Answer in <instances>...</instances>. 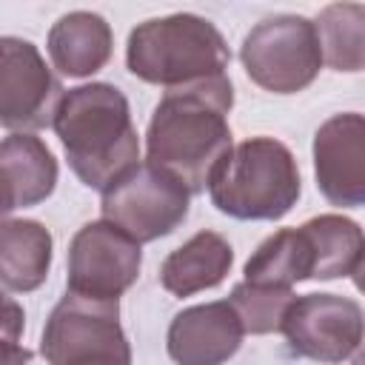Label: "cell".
Wrapping results in <instances>:
<instances>
[{
    "label": "cell",
    "mask_w": 365,
    "mask_h": 365,
    "mask_svg": "<svg viewBox=\"0 0 365 365\" xmlns=\"http://www.w3.org/2000/svg\"><path fill=\"white\" fill-rule=\"evenodd\" d=\"M231 106L234 88L228 74L168 88L148 120V163L174 174L191 194L205 191L234 148L228 125Z\"/></svg>",
    "instance_id": "cell-1"
},
{
    "label": "cell",
    "mask_w": 365,
    "mask_h": 365,
    "mask_svg": "<svg viewBox=\"0 0 365 365\" xmlns=\"http://www.w3.org/2000/svg\"><path fill=\"white\" fill-rule=\"evenodd\" d=\"M54 131L71 171L88 188L106 191L140 160V137L128 100L111 83L68 88L57 108Z\"/></svg>",
    "instance_id": "cell-2"
},
{
    "label": "cell",
    "mask_w": 365,
    "mask_h": 365,
    "mask_svg": "<svg viewBox=\"0 0 365 365\" xmlns=\"http://www.w3.org/2000/svg\"><path fill=\"white\" fill-rule=\"evenodd\" d=\"M228 46L220 29L200 14H168L140 23L128 34L125 66L151 86L180 88L225 74Z\"/></svg>",
    "instance_id": "cell-3"
},
{
    "label": "cell",
    "mask_w": 365,
    "mask_h": 365,
    "mask_svg": "<svg viewBox=\"0 0 365 365\" xmlns=\"http://www.w3.org/2000/svg\"><path fill=\"white\" fill-rule=\"evenodd\" d=\"M217 211L234 220H282L302 194L291 148L274 137H251L231 148L208 182Z\"/></svg>",
    "instance_id": "cell-4"
},
{
    "label": "cell",
    "mask_w": 365,
    "mask_h": 365,
    "mask_svg": "<svg viewBox=\"0 0 365 365\" xmlns=\"http://www.w3.org/2000/svg\"><path fill=\"white\" fill-rule=\"evenodd\" d=\"M240 60L259 88L297 94L317 80L325 57L317 23L302 14H274L245 34Z\"/></svg>",
    "instance_id": "cell-5"
},
{
    "label": "cell",
    "mask_w": 365,
    "mask_h": 365,
    "mask_svg": "<svg viewBox=\"0 0 365 365\" xmlns=\"http://www.w3.org/2000/svg\"><path fill=\"white\" fill-rule=\"evenodd\" d=\"M191 191L154 163H137L114 180L100 200L103 220L123 228L137 242L168 237L188 217Z\"/></svg>",
    "instance_id": "cell-6"
},
{
    "label": "cell",
    "mask_w": 365,
    "mask_h": 365,
    "mask_svg": "<svg viewBox=\"0 0 365 365\" xmlns=\"http://www.w3.org/2000/svg\"><path fill=\"white\" fill-rule=\"evenodd\" d=\"M40 354L48 365H83L103 359L131 362V348L120 325V305L66 291L43 325Z\"/></svg>",
    "instance_id": "cell-7"
},
{
    "label": "cell",
    "mask_w": 365,
    "mask_h": 365,
    "mask_svg": "<svg viewBox=\"0 0 365 365\" xmlns=\"http://www.w3.org/2000/svg\"><path fill=\"white\" fill-rule=\"evenodd\" d=\"M143 251L123 228L108 220L86 222L68 245L66 288L88 299L117 302L140 277Z\"/></svg>",
    "instance_id": "cell-8"
},
{
    "label": "cell",
    "mask_w": 365,
    "mask_h": 365,
    "mask_svg": "<svg viewBox=\"0 0 365 365\" xmlns=\"http://www.w3.org/2000/svg\"><path fill=\"white\" fill-rule=\"evenodd\" d=\"M63 86L40 57L37 46L20 37L0 40V123L11 134L54 125Z\"/></svg>",
    "instance_id": "cell-9"
},
{
    "label": "cell",
    "mask_w": 365,
    "mask_h": 365,
    "mask_svg": "<svg viewBox=\"0 0 365 365\" xmlns=\"http://www.w3.org/2000/svg\"><path fill=\"white\" fill-rule=\"evenodd\" d=\"M282 334L297 356L314 362H342L365 339V314L359 302L348 297L305 294L288 308Z\"/></svg>",
    "instance_id": "cell-10"
},
{
    "label": "cell",
    "mask_w": 365,
    "mask_h": 365,
    "mask_svg": "<svg viewBox=\"0 0 365 365\" xmlns=\"http://www.w3.org/2000/svg\"><path fill=\"white\" fill-rule=\"evenodd\" d=\"M314 174L319 194L331 205H365V114L342 111L317 128Z\"/></svg>",
    "instance_id": "cell-11"
},
{
    "label": "cell",
    "mask_w": 365,
    "mask_h": 365,
    "mask_svg": "<svg viewBox=\"0 0 365 365\" xmlns=\"http://www.w3.org/2000/svg\"><path fill=\"white\" fill-rule=\"evenodd\" d=\"M242 319L228 299L182 308L165 336L168 356L177 365H222L242 345Z\"/></svg>",
    "instance_id": "cell-12"
},
{
    "label": "cell",
    "mask_w": 365,
    "mask_h": 365,
    "mask_svg": "<svg viewBox=\"0 0 365 365\" xmlns=\"http://www.w3.org/2000/svg\"><path fill=\"white\" fill-rule=\"evenodd\" d=\"M3 211L29 208L51 197L57 185V160L34 134H9L0 145Z\"/></svg>",
    "instance_id": "cell-13"
},
{
    "label": "cell",
    "mask_w": 365,
    "mask_h": 365,
    "mask_svg": "<svg viewBox=\"0 0 365 365\" xmlns=\"http://www.w3.org/2000/svg\"><path fill=\"white\" fill-rule=\"evenodd\" d=\"M48 57L66 77H91L111 60V26L94 11H68L48 31Z\"/></svg>",
    "instance_id": "cell-14"
},
{
    "label": "cell",
    "mask_w": 365,
    "mask_h": 365,
    "mask_svg": "<svg viewBox=\"0 0 365 365\" xmlns=\"http://www.w3.org/2000/svg\"><path fill=\"white\" fill-rule=\"evenodd\" d=\"M234 262L231 242L217 231H197L180 248H174L160 265V285L174 297H191L197 291L220 285Z\"/></svg>",
    "instance_id": "cell-15"
},
{
    "label": "cell",
    "mask_w": 365,
    "mask_h": 365,
    "mask_svg": "<svg viewBox=\"0 0 365 365\" xmlns=\"http://www.w3.org/2000/svg\"><path fill=\"white\" fill-rule=\"evenodd\" d=\"M51 268V234L37 220H6L0 228V277L6 291H34Z\"/></svg>",
    "instance_id": "cell-16"
},
{
    "label": "cell",
    "mask_w": 365,
    "mask_h": 365,
    "mask_svg": "<svg viewBox=\"0 0 365 365\" xmlns=\"http://www.w3.org/2000/svg\"><path fill=\"white\" fill-rule=\"evenodd\" d=\"M317 251L305 228H282L265 237L245 262V282L265 288H291L294 282L314 279Z\"/></svg>",
    "instance_id": "cell-17"
},
{
    "label": "cell",
    "mask_w": 365,
    "mask_h": 365,
    "mask_svg": "<svg viewBox=\"0 0 365 365\" xmlns=\"http://www.w3.org/2000/svg\"><path fill=\"white\" fill-rule=\"evenodd\" d=\"M322 57L334 71L365 68V6L362 3H331L317 17Z\"/></svg>",
    "instance_id": "cell-18"
},
{
    "label": "cell",
    "mask_w": 365,
    "mask_h": 365,
    "mask_svg": "<svg viewBox=\"0 0 365 365\" xmlns=\"http://www.w3.org/2000/svg\"><path fill=\"white\" fill-rule=\"evenodd\" d=\"M311 245L317 251V274L314 279H339L348 277L362 251V228L351 217L342 214H319L302 222Z\"/></svg>",
    "instance_id": "cell-19"
},
{
    "label": "cell",
    "mask_w": 365,
    "mask_h": 365,
    "mask_svg": "<svg viewBox=\"0 0 365 365\" xmlns=\"http://www.w3.org/2000/svg\"><path fill=\"white\" fill-rule=\"evenodd\" d=\"M294 291L291 288H265V285H251V282H237L228 302L237 308L245 334H274L282 331L285 314L294 305Z\"/></svg>",
    "instance_id": "cell-20"
},
{
    "label": "cell",
    "mask_w": 365,
    "mask_h": 365,
    "mask_svg": "<svg viewBox=\"0 0 365 365\" xmlns=\"http://www.w3.org/2000/svg\"><path fill=\"white\" fill-rule=\"evenodd\" d=\"M23 328V311L17 308L14 299H6V317H3V339L17 342V331Z\"/></svg>",
    "instance_id": "cell-21"
},
{
    "label": "cell",
    "mask_w": 365,
    "mask_h": 365,
    "mask_svg": "<svg viewBox=\"0 0 365 365\" xmlns=\"http://www.w3.org/2000/svg\"><path fill=\"white\" fill-rule=\"evenodd\" d=\"M29 362H31V351L3 339V365H29Z\"/></svg>",
    "instance_id": "cell-22"
},
{
    "label": "cell",
    "mask_w": 365,
    "mask_h": 365,
    "mask_svg": "<svg viewBox=\"0 0 365 365\" xmlns=\"http://www.w3.org/2000/svg\"><path fill=\"white\" fill-rule=\"evenodd\" d=\"M351 277H354L356 291H362V294H365V242H362V251H359V259H356V265H354Z\"/></svg>",
    "instance_id": "cell-23"
},
{
    "label": "cell",
    "mask_w": 365,
    "mask_h": 365,
    "mask_svg": "<svg viewBox=\"0 0 365 365\" xmlns=\"http://www.w3.org/2000/svg\"><path fill=\"white\" fill-rule=\"evenodd\" d=\"M83 365H131V362H117V359H106V362H83Z\"/></svg>",
    "instance_id": "cell-24"
},
{
    "label": "cell",
    "mask_w": 365,
    "mask_h": 365,
    "mask_svg": "<svg viewBox=\"0 0 365 365\" xmlns=\"http://www.w3.org/2000/svg\"><path fill=\"white\" fill-rule=\"evenodd\" d=\"M354 365H365V348H362V351L354 356Z\"/></svg>",
    "instance_id": "cell-25"
}]
</instances>
